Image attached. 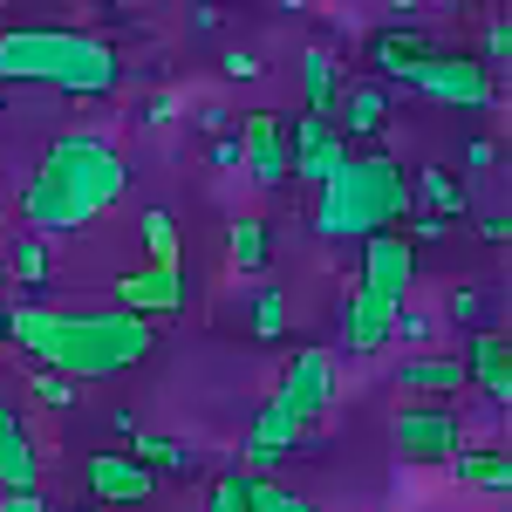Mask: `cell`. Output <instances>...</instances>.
I'll list each match as a JSON object with an SVG mask.
<instances>
[{
	"label": "cell",
	"instance_id": "6",
	"mask_svg": "<svg viewBox=\"0 0 512 512\" xmlns=\"http://www.w3.org/2000/svg\"><path fill=\"white\" fill-rule=\"evenodd\" d=\"M390 444L410 465H451L465 451V417L451 403H403L390 417Z\"/></svg>",
	"mask_w": 512,
	"mask_h": 512
},
{
	"label": "cell",
	"instance_id": "27",
	"mask_svg": "<svg viewBox=\"0 0 512 512\" xmlns=\"http://www.w3.org/2000/svg\"><path fill=\"white\" fill-rule=\"evenodd\" d=\"M253 335H260V342H280V335H287V294H280V287H260V294H253Z\"/></svg>",
	"mask_w": 512,
	"mask_h": 512
},
{
	"label": "cell",
	"instance_id": "4",
	"mask_svg": "<svg viewBox=\"0 0 512 512\" xmlns=\"http://www.w3.org/2000/svg\"><path fill=\"white\" fill-rule=\"evenodd\" d=\"M417 212L410 198V171L396 158H355L321 185L315 198V233L321 239H369V233H390Z\"/></svg>",
	"mask_w": 512,
	"mask_h": 512
},
{
	"label": "cell",
	"instance_id": "17",
	"mask_svg": "<svg viewBox=\"0 0 512 512\" xmlns=\"http://www.w3.org/2000/svg\"><path fill=\"white\" fill-rule=\"evenodd\" d=\"M335 103H342V130H335L342 144H355V137H376V130L390 123V89H383V82H349Z\"/></svg>",
	"mask_w": 512,
	"mask_h": 512
},
{
	"label": "cell",
	"instance_id": "5",
	"mask_svg": "<svg viewBox=\"0 0 512 512\" xmlns=\"http://www.w3.org/2000/svg\"><path fill=\"white\" fill-rule=\"evenodd\" d=\"M396 82L417 89V96H431V103H451V110H492V103H499L492 69H485L478 55H465V48H437V41Z\"/></svg>",
	"mask_w": 512,
	"mask_h": 512
},
{
	"label": "cell",
	"instance_id": "29",
	"mask_svg": "<svg viewBox=\"0 0 512 512\" xmlns=\"http://www.w3.org/2000/svg\"><path fill=\"white\" fill-rule=\"evenodd\" d=\"M451 315L465 321V328H492V301H485V294H478V287H458V294H451Z\"/></svg>",
	"mask_w": 512,
	"mask_h": 512
},
{
	"label": "cell",
	"instance_id": "31",
	"mask_svg": "<svg viewBox=\"0 0 512 512\" xmlns=\"http://www.w3.org/2000/svg\"><path fill=\"white\" fill-rule=\"evenodd\" d=\"M396 233H403V239H410V246H417V239H444V233H451V226H444L437 212H410V226H396Z\"/></svg>",
	"mask_w": 512,
	"mask_h": 512
},
{
	"label": "cell",
	"instance_id": "3",
	"mask_svg": "<svg viewBox=\"0 0 512 512\" xmlns=\"http://www.w3.org/2000/svg\"><path fill=\"white\" fill-rule=\"evenodd\" d=\"M0 82H41L62 96H110L123 82V62L89 28H7L0 35Z\"/></svg>",
	"mask_w": 512,
	"mask_h": 512
},
{
	"label": "cell",
	"instance_id": "14",
	"mask_svg": "<svg viewBox=\"0 0 512 512\" xmlns=\"http://www.w3.org/2000/svg\"><path fill=\"white\" fill-rule=\"evenodd\" d=\"M458 362H465V383H478L492 403H512V342H506V328H478L472 349L458 355Z\"/></svg>",
	"mask_w": 512,
	"mask_h": 512
},
{
	"label": "cell",
	"instance_id": "20",
	"mask_svg": "<svg viewBox=\"0 0 512 512\" xmlns=\"http://www.w3.org/2000/svg\"><path fill=\"white\" fill-rule=\"evenodd\" d=\"M410 198H424V205H417V212H437V219H444V226H451V219H458V212H465V185H458V178H451V171H444V164H424V171H417V178H410Z\"/></svg>",
	"mask_w": 512,
	"mask_h": 512
},
{
	"label": "cell",
	"instance_id": "38",
	"mask_svg": "<svg viewBox=\"0 0 512 512\" xmlns=\"http://www.w3.org/2000/svg\"><path fill=\"white\" fill-rule=\"evenodd\" d=\"M212 164H239V137H212Z\"/></svg>",
	"mask_w": 512,
	"mask_h": 512
},
{
	"label": "cell",
	"instance_id": "11",
	"mask_svg": "<svg viewBox=\"0 0 512 512\" xmlns=\"http://www.w3.org/2000/svg\"><path fill=\"white\" fill-rule=\"evenodd\" d=\"M349 164V144L335 137V123H321V117H301L294 123V151H287V178H301V185H328L335 171Z\"/></svg>",
	"mask_w": 512,
	"mask_h": 512
},
{
	"label": "cell",
	"instance_id": "33",
	"mask_svg": "<svg viewBox=\"0 0 512 512\" xmlns=\"http://www.w3.org/2000/svg\"><path fill=\"white\" fill-rule=\"evenodd\" d=\"M485 48H492V55H512V14H492V28H485Z\"/></svg>",
	"mask_w": 512,
	"mask_h": 512
},
{
	"label": "cell",
	"instance_id": "12",
	"mask_svg": "<svg viewBox=\"0 0 512 512\" xmlns=\"http://www.w3.org/2000/svg\"><path fill=\"white\" fill-rule=\"evenodd\" d=\"M239 164H253V178L267 192L287 185V137H280L274 110H246V123H239Z\"/></svg>",
	"mask_w": 512,
	"mask_h": 512
},
{
	"label": "cell",
	"instance_id": "23",
	"mask_svg": "<svg viewBox=\"0 0 512 512\" xmlns=\"http://www.w3.org/2000/svg\"><path fill=\"white\" fill-rule=\"evenodd\" d=\"M0 274H14L21 287H48V239L21 233V239H14V253H7V267H0Z\"/></svg>",
	"mask_w": 512,
	"mask_h": 512
},
{
	"label": "cell",
	"instance_id": "15",
	"mask_svg": "<svg viewBox=\"0 0 512 512\" xmlns=\"http://www.w3.org/2000/svg\"><path fill=\"white\" fill-rule=\"evenodd\" d=\"M396 390H410V403H451V390H465V362L458 355H403Z\"/></svg>",
	"mask_w": 512,
	"mask_h": 512
},
{
	"label": "cell",
	"instance_id": "18",
	"mask_svg": "<svg viewBox=\"0 0 512 512\" xmlns=\"http://www.w3.org/2000/svg\"><path fill=\"white\" fill-rule=\"evenodd\" d=\"M424 48H431V35H424L417 21H403V28H383V35L369 41V62H376V82L390 89V82L403 76V69H410V62H417Z\"/></svg>",
	"mask_w": 512,
	"mask_h": 512
},
{
	"label": "cell",
	"instance_id": "26",
	"mask_svg": "<svg viewBox=\"0 0 512 512\" xmlns=\"http://www.w3.org/2000/svg\"><path fill=\"white\" fill-rule=\"evenodd\" d=\"M253 485H260V478L219 472V478H212V492H205V512H253Z\"/></svg>",
	"mask_w": 512,
	"mask_h": 512
},
{
	"label": "cell",
	"instance_id": "36",
	"mask_svg": "<svg viewBox=\"0 0 512 512\" xmlns=\"http://www.w3.org/2000/svg\"><path fill=\"white\" fill-rule=\"evenodd\" d=\"M178 117V96H151V103H144V123H171Z\"/></svg>",
	"mask_w": 512,
	"mask_h": 512
},
{
	"label": "cell",
	"instance_id": "40",
	"mask_svg": "<svg viewBox=\"0 0 512 512\" xmlns=\"http://www.w3.org/2000/svg\"><path fill=\"white\" fill-rule=\"evenodd\" d=\"M0 342H7V301H0Z\"/></svg>",
	"mask_w": 512,
	"mask_h": 512
},
{
	"label": "cell",
	"instance_id": "19",
	"mask_svg": "<svg viewBox=\"0 0 512 512\" xmlns=\"http://www.w3.org/2000/svg\"><path fill=\"white\" fill-rule=\"evenodd\" d=\"M301 96H308V117L328 123V110H335V96H342V76H335V55L328 48H301Z\"/></svg>",
	"mask_w": 512,
	"mask_h": 512
},
{
	"label": "cell",
	"instance_id": "35",
	"mask_svg": "<svg viewBox=\"0 0 512 512\" xmlns=\"http://www.w3.org/2000/svg\"><path fill=\"white\" fill-rule=\"evenodd\" d=\"M478 239H485V246H499V239H512L506 212H485V219H478Z\"/></svg>",
	"mask_w": 512,
	"mask_h": 512
},
{
	"label": "cell",
	"instance_id": "22",
	"mask_svg": "<svg viewBox=\"0 0 512 512\" xmlns=\"http://www.w3.org/2000/svg\"><path fill=\"white\" fill-rule=\"evenodd\" d=\"M226 253H233L239 274H260V267H267V219H233V233H226Z\"/></svg>",
	"mask_w": 512,
	"mask_h": 512
},
{
	"label": "cell",
	"instance_id": "13",
	"mask_svg": "<svg viewBox=\"0 0 512 512\" xmlns=\"http://www.w3.org/2000/svg\"><path fill=\"white\" fill-rule=\"evenodd\" d=\"M35 478H41L35 431L14 403H0V492H35Z\"/></svg>",
	"mask_w": 512,
	"mask_h": 512
},
{
	"label": "cell",
	"instance_id": "7",
	"mask_svg": "<svg viewBox=\"0 0 512 512\" xmlns=\"http://www.w3.org/2000/svg\"><path fill=\"white\" fill-rule=\"evenodd\" d=\"M410 280H417V246L396 233V226L362 239V294H376L383 308H403L410 301Z\"/></svg>",
	"mask_w": 512,
	"mask_h": 512
},
{
	"label": "cell",
	"instance_id": "37",
	"mask_svg": "<svg viewBox=\"0 0 512 512\" xmlns=\"http://www.w3.org/2000/svg\"><path fill=\"white\" fill-rule=\"evenodd\" d=\"M396 328H403V342H424V335H431V321H424V315H410V308L396 315Z\"/></svg>",
	"mask_w": 512,
	"mask_h": 512
},
{
	"label": "cell",
	"instance_id": "25",
	"mask_svg": "<svg viewBox=\"0 0 512 512\" xmlns=\"http://www.w3.org/2000/svg\"><path fill=\"white\" fill-rule=\"evenodd\" d=\"M130 458H137L144 472H158V465H171V472H192V451H185V444H171V437H158V431H137Z\"/></svg>",
	"mask_w": 512,
	"mask_h": 512
},
{
	"label": "cell",
	"instance_id": "16",
	"mask_svg": "<svg viewBox=\"0 0 512 512\" xmlns=\"http://www.w3.org/2000/svg\"><path fill=\"white\" fill-rule=\"evenodd\" d=\"M396 315H403V308H383L376 294H362V287H355L349 301H342V342H349L355 355L390 349V342H396Z\"/></svg>",
	"mask_w": 512,
	"mask_h": 512
},
{
	"label": "cell",
	"instance_id": "24",
	"mask_svg": "<svg viewBox=\"0 0 512 512\" xmlns=\"http://www.w3.org/2000/svg\"><path fill=\"white\" fill-rule=\"evenodd\" d=\"M144 246H151V267H185V260H178V219H171L164 205L144 212Z\"/></svg>",
	"mask_w": 512,
	"mask_h": 512
},
{
	"label": "cell",
	"instance_id": "32",
	"mask_svg": "<svg viewBox=\"0 0 512 512\" xmlns=\"http://www.w3.org/2000/svg\"><path fill=\"white\" fill-rule=\"evenodd\" d=\"M219 69H226L233 82H253V76H260V55H253V48H226V62H219Z\"/></svg>",
	"mask_w": 512,
	"mask_h": 512
},
{
	"label": "cell",
	"instance_id": "41",
	"mask_svg": "<svg viewBox=\"0 0 512 512\" xmlns=\"http://www.w3.org/2000/svg\"><path fill=\"white\" fill-rule=\"evenodd\" d=\"M82 512H103V506H82Z\"/></svg>",
	"mask_w": 512,
	"mask_h": 512
},
{
	"label": "cell",
	"instance_id": "8",
	"mask_svg": "<svg viewBox=\"0 0 512 512\" xmlns=\"http://www.w3.org/2000/svg\"><path fill=\"white\" fill-rule=\"evenodd\" d=\"M82 485H89V499L103 512L151 506V499H158V472H144L130 451H96V458L82 465Z\"/></svg>",
	"mask_w": 512,
	"mask_h": 512
},
{
	"label": "cell",
	"instance_id": "42",
	"mask_svg": "<svg viewBox=\"0 0 512 512\" xmlns=\"http://www.w3.org/2000/svg\"><path fill=\"white\" fill-rule=\"evenodd\" d=\"M0 280H7V274H0Z\"/></svg>",
	"mask_w": 512,
	"mask_h": 512
},
{
	"label": "cell",
	"instance_id": "2",
	"mask_svg": "<svg viewBox=\"0 0 512 512\" xmlns=\"http://www.w3.org/2000/svg\"><path fill=\"white\" fill-rule=\"evenodd\" d=\"M7 342L21 355H35L41 369L69 376V383H103V376H123L137 362H151L158 349V328L137 315H117V308H96V315H55V308H7Z\"/></svg>",
	"mask_w": 512,
	"mask_h": 512
},
{
	"label": "cell",
	"instance_id": "21",
	"mask_svg": "<svg viewBox=\"0 0 512 512\" xmlns=\"http://www.w3.org/2000/svg\"><path fill=\"white\" fill-rule=\"evenodd\" d=\"M451 472L465 478V485H478V492H512V458L506 451H472V444H465V451L451 458Z\"/></svg>",
	"mask_w": 512,
	"mask_h": 512
},
{
	"label": "cell",
	"instance_id": "28",
	"mask_svg": "<svg viewBox=\"0 0 512 512\" xmlns=\"http://www.w3.org/2000/svg\"><path fill=\"white\" fill-rule=\"evenodd\" d=\"M253 512H315V499H308V492H287L274 478H260V485H253Z\"/></svg>",
	"mask_w": 512,
	"mask_h": 512
},
{
	"label": "cell",
	"instance_id": "30",
	"mask_svg": "<svg viewBox=\"0 0 512 512\" xmlns=\"http://www.w3.org/2000/svg\"><path fill=\"white\" fill-rule=\"evenodd\" d=\"M35 396H41V403H48V410H76V383H69V376H55V369H41V376H35Z\"/></svg>",
	"mask_w": 512,
	"mask_h": 512
},
{
	"label": "cell",
	"instance_id": "1",
	"mask_svg": "<svg viewBox=\"0 0 512 512\" xmlns=\"http://www.w3.org/2000/svg\"><path fill=\"white\" fill-rule=\"evenodd\" d=\"M130 192V158L103 130H62L48 137L41 164L21 185V226L35 239H69L82 233L96 212H110Z\"/></svg>",
	"mask_w": 512,
	"mask_h": 512
},
{
	"label": "cell",
	"instance_id": "34",
	"mask_svg": "<svg viewBox=\"0 0 512 512\" xmlns=\"http://www.w3.org/2000/svg\"><path fill=\"white\" fill-rule=\"evenodd\" d=\"M0 512H48L41 492H0Z\"/></svg>",
	"mask_w": 512,
	"mask_h": 512
},
{
	"label": "cell",
	"instance_id": "39",
	"mask_svg": "<svg viewBox=\"0 0 512 512\" xmlns=\"http://www.w3.org/2000/svg\"><path fill=\"white\" fill-rule=\"evenodd\" d=\"M465 164H472V171H485V164H492V144H485V137H472V144H465Z\"/></svg>",
	"mask_w": 512,
	"mask_h": 512
},
{
	"label": "cell",
	"instance_id": "9",
	"mask_svg": "<svg viewBox=\"0 0 512 512\" xmlns=\"http://www.w3.org/2000/svg\"><path fill=\"white\" fill-rule=\"evenodd\" d=\"M274 396L301 417V424H321L328 403H335V362H328V349H301V355H294L287 376L274 383Z\"/></svg>",
	"mask_w": 512,
	"mask_h": 512
},
{
	"label": "cell",
	"instance_id": "10",
	"mask_svg": "<svg viewBox=\"0 0 512 512\" xmlns=\"http://www.w3.org/2000/svg\"><path fill=\"white\" fill-rule=\"evenodd\" d=\"M185 308V267H130L117 274V315H137V321H158V315H178Z\"/></svg>",
	"mask_w": 512,
	"mask_h": 512
}]
</instances>
